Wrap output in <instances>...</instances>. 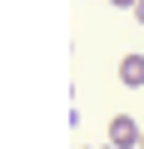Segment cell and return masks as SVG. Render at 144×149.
<instances>
[{
    "label": "cell",
    "instance_id": "6da1fadb",
    "mask_svg": "<svg viewBox=\"0 0 144 149\" xmlns=\"http://www.w3.org/2000/svg\"><path fill=\"white\" fill-rule=\"evenodd\" d=\"M139 134H144V129H139L129 114H114V119H109V144H114V149H129V144H139Z\"/></svg>",
    "mask_w": 144,
    "mask_h": 149
},
{
    "label": "cell",
    "instance_id": "7a4b0ae2",
    "mask_svg": "<svg viewBox=\"0 0 144 149\" xmlns=\"http://www.w3.org/2000/svg\"><path fill=\"white\" fill-rule=\"evenodd\" d=\"M119 80H124L129 90L144 85V55H124V60H119Z\"/></svg>",
    "mask_w": 144,
    "mask_h": 149
},
{
    "label": "cell",
    "instance_id": "3957f363",
    "mask_svg": "<svg viewBox=\"0 0 144 149\" xmlns=\"http://www.w3.org/2000/svg\"><path fill=\"white\" fill-rule=\"evenodd\" d=\"M109 5H114V10H134V0H109Z\"/></svg>",
    "mask_w": 144,
    "mask_h": 149
},
{
    "label": "cell",
    "instance_id": "277c9868",
    "mask_svg": "<svg viewBox=\"0 0 144 149\" xmlns=\"http://www.w3.org/2000/svg\"><path fill=\"white\" fill-rule=\"evenodd\" d=\"M134 15H139V25H144V0H134Z\"/></svg>",
    "mask_w": 144,
    "mask_h": 149
},
{
    "label": "cell",
    "instance_id": "5b68a950",
    "mask_svg": "<svg viewBox=\"0 0 144 149\" xmlns=\"http://www.w3.org/2000/svg\"><path fill=\"white\" fill-rule=\"evenodd\" d=\"M139 149H144V134H139Z\"/></svg>",
    "mask_w": 144,
    "mask_h": 149
},
{
    "label": "cell",
    "instance_id": "8992f818",
    "mask_svg": "<svg viewBox=\"0 0 144 149\" xmlns=\"http://www.w3.org/2000/svg\"><path fill=\"white\" fill-rule=\"evenodd\" d=\"M104 149H114V144H104Z\"/></svg>",
    "mask_w": 144,
    "mask_h": 149
}]
</instances>
